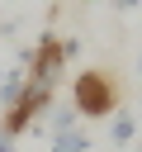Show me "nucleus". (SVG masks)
Here are the masks:
<instances>
[{"label":"nucleus","mask_w":142,"mask_h":152,"mask_svg":"<svg viewBox=\"0 0 142 152\" xmlns=\"http://www.w3.org/2000/svg\"><path fill=\"white\" fill-rule=\"evenodd\" d=\"M57 43H62V57H66V62L80 57V38H57Z\"/></svg>","instance_id":"7"},{"label":"nucleus","mask_w":142,"mask_h":152,"mask_svg":"<svg viewBox=\"0 0 142 152\" xmlns=\"http://www.w3.org/2000/svg\"><path fill=\"white\" fill-rule=\"evenodd\" d=\"M109 5H114L118 14H133V10H137V0H109Z\"/></svg>","instance_id":"8"},{"label":"nucleus","mask_w":142,"mask_h":152,"mask_svg":"<svg viewBox=\"0 0 142 152\" xmlns=\"http://www.w3.org/2000/svg\"><path fill=\"white\" fill-rule=\"evenodd\" d=\"M137 114H142V100H137Z\"/></svg>","instance_id":"10"},{"label":"nucleus","mask_w":142,"mask_h":152,"mask_svg":"<svg viewBox=\"0 0 142 152\" xmlns=\"http://www.w3.org/2000/svg\"><path fill=\"white\" fill-rule=\"evenodd\" d=\"M0 76H5V66H0Z\"/></svg>","instance_id":"13"},{"label":"nucleus","mask_w":142,"mask_h":152,"mask_svg":"<svg viewBox=\"0 0 142 152\" xmlns=\"http://www.w3.org/2000/svg\"><path fill=\"white\" fill-rule=\"evenodd\" d=\"M137 71H142V57H137Z\"/></svg>","instance_id":"11"},{"label":"nucleus","mask_w":142,"mask_h":152,"mask_svg":"<svg viewBox=\"0 0 142 152\" xmlns=\"http://www.w3.org/2000/svg\"><path fill=\"white\" fill-rule=\"evenodd\" d=\"M71 128H80V114L71 104H52L47 109V133H71Z\"/></svg>","instance_id":"5"},{"label":"nucleus","mask_w":142,"mask_h":152,"mask_svg":"<svg viewBox=\"0 0 142 152\" xmlns=\"http://www.w3.org/2000/svg\"><path fill=\"white\" fill-rule=\"evenodd\" d=\"M137 10H142V0H137Z\"/></svg>","instance_id":"14"},{"label":"nucleus","mask_w":142,"mask_h":152,"mask_svg":"<svg viewBox=\"0 0 142 152\" xmlns=\"http://www.w3.org/2000/svg\"><path fill=\"white\" fill-rule=\"evenodd\" d=\"M90 133L85 128H71V133H52V152H90Z\"/></svg>","instance_id":"6"},{"label":"nucleus","mask_w":142,"mask_h":152,"mask_svg":"<svg viewBox=\"0 0 142 152\" xmlns=\"http://www.w3.org/2000/svg\"><path fill=\"white\" fill-rule=\"evenodd\" d=\"M71 109H76L80 119H109V114L118 109V86H114V76L99 71V66L80 71V76L71 81Z\"/></svg>","instance_id":"1"},{"label":"nucleus","mask_w":142,"mask_h":152,"mask_svg":"<svg viewBox=\"0 0 142 152\" xmlns=\"http://www.w3.org/2000/svg\"><path fill=\"white\" fill-rule=\"evenodd\" d=\"M0 152H14V138L9 133H0Z\"/></svg>","instance_id":"9"},{"label":"nucleus","mask_w":142,"mask_h":152,"mask_svg":"<svg viewBox=\"0 0 142 152\" xmlns=\"http://www.w3.org/2000/svg\"><path fill=\"white\" fill-rule=\"evenodd\" d=\"M133 138H137V114L114 109V114H109V142H114V147H128Z\"/></svg>","instance_id":"4"},{"label":"nucleus","mask_w":142,"mask_h":152,"mask_svg":"<svg viewBox=\"0 0 142 152\" xmlns=\"http://www.w3.org/2000/svg\"><path fill=\"white\" fill-rule=\"evenodd\" d=\"M62 66H66V57H62V43H57V33H43L38 43H33V52H28V81L33 86H47V90H57V81H62Z\"/></svg>","instance_id":"2"},{"label":"nucleus","mask_w":142,"mask_h":152,"mask_svg":"<svg viewBox=\"0 0 142 152\" xmlns=\"http://www.w3.org/2000/svg\"><path fill=\"white\" fill-rule=\"evenodd\" d=\"M137 152H142V142H137Z\"/></svg>","instance_id":"12"},{"label":"nucleus","mask_w":142,"mask_h":152,"mask_svg":"<svg viewBox=\"0 0 142 152\" xmlns=\"http://www.w3.org/2000/svg\"><path fill=\"white\" fill-rule=\"evenodd\" d=\"M24 86H28V71H24L19 62L5 66V76H0V109H14L19 95H24Z\"/></svg>","instance_id":"3"}]
</instances>
